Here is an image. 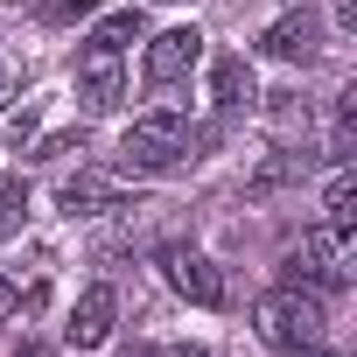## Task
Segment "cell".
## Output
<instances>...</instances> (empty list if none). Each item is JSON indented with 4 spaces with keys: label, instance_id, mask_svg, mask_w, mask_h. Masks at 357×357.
Instances as JSON below:
<instances>
[{
    "label": "cell",
    "instance_id": "obj_1",
    "mask_svg": "<svg viewBox=\"0 0 357 357\" xmlns=\"http://www.w3.org/2000/svg\"><path fill=\"white\" fill-rule=\"evenodd\" d=\"M252 322H259V343H266L273 357H322V329H329V301H322V287H301V280H280L273 294H259Z\"/></svg>",
    "mask_w": 357,
    "mask_h": 357
},
{
    "label": "cell",
    "instance_id": "obj_2",
    "mask_svg": "<svg viewBox=\"0 0 357 357\" xmlns=\"http://www.w3.org/2000/svg\"><path fill=\"white\" fill-rule=\"evenodd\" d=\"M190 119L175 112V105H161V112H140L126 133H119V168H133V175H161V168H175L190 154Z\"/></svg>",
    "mask_w": 357,
    "mask_h": 357
},
{
    "label": "cell",
    "instance_id": "obj_3",
    "mask_svg": "<svg viewBox=\"0 0 357 357\" xmlns=\"http://www.w3.org/2000/svg\"><path fill=\"white\" fill-rule=\"evenodd\" d=\"M287 280L301 287H343L350 280V225H308L301 231V252L287 259Z\"/></svg>",
    "mask_w": 357,
    "mask_h": 357
},
{
    "label": "cell",
    "instance_id": "obj_4",
    "mask_svg": "<svg viewBox=\"0 0 357 357\" xmlns=\"http://www.w3.org/2000/svg\"><path fill=\"white\" fill-rule=\"evenodd\" d=\"M161 273H168V287L183 294V301H197V308H225V273H218L197 245H161Z\"/></svg>",
    "mask_w": 357,
    "mask_h": 357
},
{
    "label": "cell",
    "instance_id": "obj_5",
    "mask_svg": "<svg viewBox=\"0 0 357 357\" xmlns=\"http://www.w3.org/2000/svg\"><path fill=\"white\" fill-rule=\"evenodd\" d=\"M197 63H204V36H197V29H161V36L147 43V63H140V77H147L154 91H168V84H183Z\"/></svg>",
    "mask_w": 357,
    "mask_h": 357
},
{
    "label": "cell",
    "instance_id": "obj_6",
    "mask_svg": "<svg viewBox=\"0 0 357 357\" xmlns=\"http://www.w3.org/2000/svg\"><path fill=\"white\" fill-rule=\"evenodd\" d=\"M77 98L91 105V112H112L119 98H126V70H119V50H98V43H84V56H77Z\"/></svg>",
    "mask_w": 357,
    "mask_h": 357
},
{
    "label": "cell",
    "instance_id": "obj_7",
    "mask_svg": "<svg viewBox=\"0 0 357 357\" xmlns=\"http://www.w3.org/2000/svg\"><path fill=\"white\" fill-rule=\"evenodd\" d=\"M259 50H266V56H280V63H308V56L322 50V15H315V8L280 15V22L259 36Z\"/></svg>",
    "mask_w": 357,
    "mask_h": 357
},
{
    "label": "cell",
    "instance_id": "obj_8",
    "mask_svg": "<svg viewBox=\"0 0 357 357\" xmlns=\"http://www.w3.org/2000/svg\"><path fill=\"white\" fill-rule=\"evenodd\" d=\"M112 322H119V294H112V287H84L77 308H70V322H63V336H70L77 350H98V343L112 336Z\"/></svg>",
    "mask_w": 357,
    "mask_h": 357
},
{
    "label": "cell",
    "instance_id": "obj_9",
    "mask_svg": "<svg viewBox=\"0 0 357 357\" xmlns=\"http://www.w3.org/2000/svg\"><path fill=\"white\" fill-rule=\"evenodd\" d=\"M56 204H63L70 218H105V211H126V190L112 183V175L84 168V175H70V183L56 190Z\"/></svg>",
    "mask_w": 357,
    "mask_h": 357
},
{
    "label": "cell",
    "instance_id": "obj_10",
    "mask_svg": "<svg viewBox=\"0 0 357 357\" xmlns=\"http://www.w3.org/2000/svg\"><path fill=\"white\" fill-rule=\"evenodd\" d=\"M259 91H252V63L238 56V50H225L218 63H211V105L218 112H238V105H252Z\"/></svg>",
    "mask_w": 357,
    "mask_h": 357
},
{
    "label": "cell",
    "instance_id": "obj_11",
    "mask_svg": "<svg viewBox=\"0 0 357 357\" xmlns=\"http://www.w3.org/2000/svg\"><path fill=\"white\" fill-rule=\"evenodd\" d=\"M147 36V22H140V8H112L98 29H91V43L98 50H126V43H140Z\"/></svg>",
    "mask_w": 357,
    "mask_h": 357
},
{
    "label": "cell",
    "instance_id": "obj_12",
    "mask_svg": "<svg viewBox=\"0 0 357 357\" xmlns=\"http://www.w3.org/2000/svg\"><path fill=\"white\" fill-rule=\"evenodd\" d=\"M301 168H308V154H273V161H266V168L252 175V183H245V197H273L280 183H294Z\"/></svg>",
    "mask_w": 357,
    "mask_h": 357
},
{
    "label": "cell",
    "instance_id": "obj_13",
    "mask_svg": "<svg viewBox=\"0 0 357 357\" xmlns=\"http://www.w3.org/2000/svg\"><path fill=\"white\" fill-rule=\"evenodd\" d=\"M350 204H357V190H350V161H336L329 190H322V218H329V225H350V218H357Z\"/></svg>",
    "mask_w": 357,
    "mask_h": 357
},
{
    "label": "cell",
    "instance_id": "obj_14",
    "mask_svg": "<svg viewBox=\"0 0 357 357\" xmlns=\"http://www.w3.org/2000/svg\"><path fill=\"white\" fill-rule=\"evenodd\" d=\"M350 133H357V91L336 98V126H329V154L336 161H350Z\"/></svg>",
    "mask_w": 357,
    "mask_h": 357
},
{
    "label": "cell",
    "instance_id": "obj_15",
    "mask_svg": "<svg viewBox=\"0 0 357 357\" xmlns=\"http://www.w3.org/2000/svg\"><path fill=\"white\" fill-rule=\"evenodd\" d=\"M22 218H29V190L22 183H0V245L22 231Z\"/></svg>",
    "mask_w": 357,
    "mask_h": 357
},
{
    "label": "cell",
    "instance_id": "obj_16",
    "mask_svg": "<svg viewBox=\"0 0 357 357\" xmlns=\"http://www.w3.org/2000/svg\"><path fill=\"white\" fill-rule=\"evenodd\" d=\"M98 8H105V0H43L36 15H43L50 29H70V22H84V15H98Z\"/></svg>",
    "mask_w": 357,
    "mask_h": 357
},
{
    "label": "cell",
    "instance_id": "obj_17",
    "mask_svg": "<svg viewBox=\"0 0 357 357\" xmlns=\"http://www.w3.org/2000/svg\"><path fill=\"white\" fill-rule=\"evenodd\" d=\"M63 154H84V133H50L36 147V161H63Z\"/></svg>",
    "mask_w": 357,
    "mask_h": 357
},
{
    "label": "cell",
    "instance_id": "obj_18",
    "mask_svg": "<svg viewBox=\"0 0 357 357\" xmlns=\"http://www.w3.org/2000/svg\"><path fill=\"white\" fill-rule=\"evenodd\" d=\"M126 357H204L197 343H140V350H126Z\"/></svg>",
    "mask_w": 357,
    "mask_h": 357
},
{
    "label": "cell",
    "instance_id": "obj_19",
    "mask_svg": "<svg viewBox=\"0 0 357 357\" xmlns=\"http://www.w3.org/2000/svg\"><path fill=\"white\" fill-rule=\"evenodd\" d=\"M15 308H22V287H15V280H0V322H8Z\"/></svg>",
    "mask_w": 357,
    "mask_h": 357
},
{
    "label": "cell",
    "instance_id": "obj_20",
    "mask_svg": "<svg viewBox=\"0 0 357 357\" xmlns=\"http://www.w3.org/2000/svg\"><path fill=\"white\" fill-rule=\"evenodd\" d=\"M15 357H43V350H36V343H22V350H15Z\"/></svg>",
    "mask_w": 357,
    "mask_h": 357
},
{
    "label": "cell",
    "instance_id": "obj_21",
    "mask_svg": "<svg viewBox=\"0 0 357 357\" xmlns=\"http://www.w3.org/2000/svg\"><path fill=\"white\" fill-rule=\"evenodd\" d=\"M8 8H43V0H8Z\"/></svg>",
    "mask_w": 357,
    "mask_h": 357
}]
</instances>
